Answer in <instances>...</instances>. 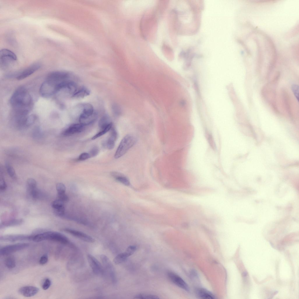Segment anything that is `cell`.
<instances>
[{
	"label": "cell",
	"mask_w": 299,
	"mask_h": 299,
	"mask_svg": "<svg viewBox=\"0 0 299 299\" xmlns=\"http://www.w3.org/2000/svg\"><path fill=\"white\" fill-rule=\"evenodd\" d=\"M13 110L29 112L32 106L31 95L24 87H20L14 92L10 100Z\"/></svg>",
	"instance_id": "obj_1"
},
{
	"label": "cell",
	"mask_w": 299,
	"mask_h": 299,
	"mask_svg": "<svg viewBox=\"0 0 299 299\" xmlns=\"http://www.w3.org/2000/svg\"><path fill=\"white\" fill-rule=\"evenodd\" d=\"M32 240L36 242L49 240L65 245H69L71 244L68 238L64 235L54 231H48L37 234L33 236Z\"/></svg>",
	"instance_id": "obj_2"
},
{
	"label": "cell",
	"mask_w": 299,
	"mask_h": 299,
	"mask_svg": "<svg viewBox=\"0 0 299 299\" xmlns=\"http://www.w3.org/2000/svg\"><path fill=\"white\" fill-rule=\"evenodd\" d=\"M81 110L79 121L80 124L84 126L93 123L97 118V113L94 111L93 106L90 104L87 103L83 105Z\"/></svg>",
	"instance_id": "obj_3"
},
{
	"label": "cell",
	"mask_w": 299,
	"mask_h": 299,
	"mask_svg": "<svg viewBox=\"0 0 299 299\" xmlns=\"http://www.w3.org/2000/svg\"><path fill=\"white\" fill-rule=\"evenodd\" d=\"M137 138L132 134L126 135L122 139L114 154L115 159H118L124 155L136 143Z\"/></svg>",
	"instance_id": "obj_4"
},
{
	"label": "cell",
	"mask_w": 299,
	"mask_h": 299,
	"mask_svg": "<svg viewBox=\"0 0 299 299\" xmlns=\"http://www.w3.org/2000/svg\"><path fill=\"white\" fill-rule=\"evenodd\" d=\"M60 84L46 79L41 85L39 89L40 94L44 97L52 96L59 92Z\"/></svg>",
	"instance_id": "obj_5"
},
{
	"label": "cell",
	"mask_w": 299,
	"mask_h": 299,
	"mask_svg": "<svg viewBox=\"0 0 299 299\" xmlns=\"http://www.w3.org/2000/svg\"><path fill=\"white\" fill-rule=\"evenodd\" d=\"M17 57L15 54L7 49H3L0 51V63L1 67H6L16 61Z\"/></svg>",
	"instance_id": "obj_6"
},
{
	"label": "cell",
	"mask_w": 299,
	"mask_h": 299,
	"mask_svg": "<svg viewBox=\"0 0 299 299\" xmlns=\"http://www.w3.org/2000/svg\"><path fill=\"white\" fill-rule=\"evenodd\" d=\"M100 258L104 270L108 275L112 282L114 284L117 282V278L114 267L109 258L104 255H101Z\"/></svg>",
	"instance_id": "obj_7"
},
{
	"label": "cell",
	"mask_w": 299,
	"mask_h": 299,
	"mask_svg": "<svg viewBox=\"0 0 299 299\" xmlns=\"http://www.w3.org/2000/svg\"><path fill=\"white\" fill-rule=\"evenodd\" d=\"M71 75L70 73L67 72H54L48 74L46 79L59 84L71 80L70 79Z\"/></svg>",
	"instance_id": "obj_8"
},
{
	"label": "cell",
	"mask_w": 299,
	"mask_h": 299,
	"mask_svg": "<svg viewBox=\"0 0 299 299\" xmlns=\"http://www.w3.org/2000/svg\"><path fill=\"white\" fill-rule=\"evenodd\" d=\"M29 245L27 243H19L4 246L1 248L0 254L4 255L25 249Z\"/></svg>",
	"instance_id": "obj_9"
},
{
	"label": "cell",
	"mask_w": 299,
	"mask_h": 299,
	"mask_svg": "<svg viewBox=\"0 0 299 299\" xmlns=\"http://www.w3.org/2000/svg\"><path fill=\"white\" fill-rule=\"evenodd\" d=\"M87 258L88 263L93 273L98 275H103L104 268L98 261L90 254L87 255Z\"/></svg>",
	"instance_id": "obj_10"
},
{
	"label": "cell",
	"mask_w": 299,
	"mask_h": 299,
	"mask_svg": "<svg viewBox=\"0 0 299 299\" xmlns=\"http://www.w3.org/2000/svg\"><path fill=\"white\" fill-rule=\"evenodd\" d=\"M167 275L169 280L174 284L185 291H189L188 285L178 275L173 272H168Z\"/></svg>",
	"instance_id": "obj_11"
},
{
	"label": "cell",
	"mask_w": 299,
	"mask_h": 299,
	"mask_svg": "<svg viewBox=\"0 0 299 299\" xmlns=\"http://www.w3.org/2000/svg\"><path fill=\"white\" fill-rule=\"evenodd\" d=\"M62 230L85 241L93 243L94 239L91 236L81 232L72 229L66 228Z\"/></svg>",
	"instance_id": "obj_12"
},
{
	"label": "cell",
	"mask_w": 299,
	"mask_h": 299,
	"mask_svg": "<svg viewBox=\"0 0 299 299\" xmlns=\"http://www.w3.org/2000/svg\"><path fill=\"white\" fill-rule=\"evenodd\" d=\"M64 203L57 199L52 203L51 206L54 210L55 215L58 216L63 217L65 214Z\"/></svg>",
	"instance_id": "obj_13"
},
{
	"label": "cell",
	"mask_w": 299,
	"mask_h": 299,
	"mask_svg": "<svg viewBox=\"0 0 299 299\" xmlns=\"http://www.w3.org/2000/svg\"><path fill=\"white\" fill-rule=\"evenodd\" d=\"M40 67L41 65L39 63L32 64L20 74L17 77V79L20 80L27 78L38 70Z\"/></svg>",
	"instance_id": "obj_14"
},
{
	"label": "cell",
	"mask_w": 299,
	"mask_h": 299,
	"mask_svg": "<svg viewBox=\"0 0 299 299\" xmlns=\"http://www.w3.org/2000/svg\"><path fill=\"white\" fill-rule=\"evenodd\" d=\"M33 236L23 235H9L1 237L0 239L1 241H3L14 242L32 240Z\"/></svg>",
	"instance_id": "obj_15"
},
{
	"label": "cell",
	"mask_w": 299,
	"mask_h": 299,
	"mask_svg": "<svg viewBox=\"0 0 299 299\" xmlns=\"http://www.w3.org/2000/svg\"><path fill=\"white\" fill-rule=\"evenodd\" d=\"M39 288L32 286H24L20 288L19 293L23 296L26 297H30L36 294L39 291Z\"/></svg>",
	"instance_id": "obj_16"
},
{
	"label": "cell",
	"mask_w": 299,
	"mask_h": 299,
	"mask_svg": "<svg viewBox=\"0 0 299 299\" xmlns=\"http://www.w3.org/2000/svg\"><path fill=\"white\" fill-rule=\"evenodd\" d=\"M111 130L109 138L104 145L109 150H111L114 148L118 135L117 131L114 127H112Z\"/></svg>",
	"instance_id": "obj_17"
},
{
	"label": "cell",
	"mask_w": 299,
	"mask_h": 299,
	"mask_svg": "<svg viewBox=\"0 0 299 299\" xmlns=\"http://www.w3.org/2000/svg\"><path fill=\"white\" fill-rule=\"evenodd\" d=\"M84 128V126L81 124L72 125L66 129L63 132L65 136H69L76 133L81 132Z\"/></svg>",
	"instance_id": "obj_18"
},
{
	"label": "cell",
	"mask_w": 299,
	"mask_h": 299,
	"mask_svg": "<svg viewBox=\"0 0 299 299\" xmlns=\"http://www.w3.org/2000/svg\"><path fill=\"white\" fill-rule=\"evenodd\" d=\"M196 293L200 298L204 299L215 298L214 295L207 290L203 288H197L196 289Z\"/></svg>",
	"instance_id": "obj_19"
},
{
	"label": "cell",
	"mask_w": 299,
	"mask_h": 299,
	"mask_svg": "<svg viewBox=\"0 0 299 299\" xmlns=\"http://www.w3.org/2000/svg\"><path fill=\"white\" fill-rule=\"evenodd\" d=\"M90 91L84 86L79 87L77 90L73 95L72 97L75 98H81L89 95Z\"/></svg>",
	"instance_id": "obj_20"
},
{
	"label": "cell",
	"mask_w": 299,
	"mask_h": 299,
	"mask_svg": "<svg viewBox=\"0 0 299 299\" xmlns=\"http://www.w3.org/2000/svg\"><path fill=\"white\" fill-rule=\"evenodd\" d=\"M112 175L119 182L126 186L130 185V181L128 178L123 174L117 172L111 173Z\"/></svg>",
	"instance_id": "obj_21"
},
{
	"label": "cell",
	"mask_w": 299,
	"mask_h": 299,
	"mask_svg": "<svg viewBox=\"0 0 299 299\" xmlns=\"http://www.w3.org/2000/svg\"><path fill=\"white\" fill-rule=\"evenodd\" d=\"M23 222L21 219H13L2 222L0 224V228L20 225Z\"/></svg>",
	"instance_id": "obj_22"
},
{
	"label": "cell",
	"mask_w": 299,
	"mask_h": 299,
	"mask_svg": "<svg viewBox=\"0 0 299 299\" xmlns=\"http://www.w3.org/2000/svg\"><path fill=\"white\" fill-rule=\"evenodd\" d=\"M130 256V254L126 251L125 252L119 254L115 257L114 259V263L116 264L122 263Z\"/></svg>",
	"instance_id": "obj_23"
},
{
	"label": "cell",
	"mask_w": 299,
	"mask_h": 299,
	"mask_svg": "<svg viewBox=\"0 0 299 299\" xmlns=\"http://www.w3.org/2000/svg\"><path fill=\"white\" fill-rule=\"evenodd\" d=\"M112 122L109 117L107 115H104L100 119L98 122V126L99 128L102 130Z\"/></svg>",
	"instance_id": "obj_24"
},
{
	"label": "cell",
	"mask_w": 299,
	"mask_h": 299,
	"mask_svg": "<svg viewBox=\"0 0 299 299\" xmlns=\"http://www.w3.org/2000/svg\"><path fill=\"white\" fill-rule=\"evenodd\" d=\"M6 266L10 269L14 268L16 266L15 260L13 257L10 256L6 258L4 260Z\"/></svg>",
	"instance_id": "obj_25"
},
{
	"label": "cell",
	"mask_w": 299,
	"mask_h": 299,
	"mask_svg": "<svg viewBox=\"0 0 299 299\" xmlns=\"http://www.w3.org/2000/svg\"><path fill=\"white\" fill-rule=\"evenodd\" d=\"M134 298L139 299H159V297L157 295L153 294L140 293L135 295Z\"/></svg>",
	"instance_id": "obj_26"
},
{
	"label": "cell",
	"mask_w": 299,
	"mask_h": 299,
	"mask_svg": "<svg viewBox=\"0 0 299 299\" xmlns=\"http://www.w3.org/2000/svg\"><path fill=\"white\" fill-rule=\"evenodd\" d=\"M112 126L113 124L111 122L105 128L101 130V131L100 132L94 135L92 138V139L93 140H95L105 134L111 129Z\"/></svg>",
	"instance_id": "obj_27"
},
{
	"label": "cell",
	"mask_w": 299,
	"mask_h": 299,
	"mask_svg": "<svg viewBox=\"0 0 299 299\" xmlns=\"http://www.w3.org/2000/svg\"><path fill=\"white\" fill-rule=\"evenodd\" d=\"M27 186L28 192L37 188V182L32 178H28L27 181Z\"/></svg>",
	"instance_id": "obj_28"
},
{
	"label": "cell",
	"mask_w": 299,
	"mask_h": 299,
	"mask_svg": "<svg viewBox=\"0 0 299 299\" xmlns=\"http://www.w3.org/2000/svg\"><path fill=\"white\" fill-rule=\"evenodd\" d=\"M5 166L7 171L10 176L13 179H16V174L13 167L8 162L6 163Z\"/></svg>",
	"instance_id": "obj_29"
},
{
	"label": "cell",
	"mask_w": 299,
	"mask_h": 299,
	"mask_svg": "<svg viewBox=\"0 0 299 299\" xmlns=\"http://www.w3.org/2000/svg\"><path fill=\"white\" fill-rule=\"evenodd\" d=\"M36 119V116L34 114L28 115L26 120L25 128L28 127L32 125Z\"/></svg>",
	"instance_id": "obj_30"
},
{
	"label": "cell",
	"mask_w": 299,
	"mask_h": 299,
	"mask_svg": "<svg viewBox=\"0 0 299 299\" xmlns=\"http://www.w3.org/2000/svg\"><path fill=\"white\" fill-rule=\"evenodd\" d=\"M56 187L58 194L65 193L66 187L63 183L61 182L58 183L56 185Z\"/></svg>",
	"instance_id": "obj_31"
},
{
	"label": "cell",
	"mask_w": 299,
	"mask_h": 299,
	"mask_svg": "<svg viewBox=\"0 0 299 299\" xmlns=\"http://www.w3.org/2000/svg\"><path fill=\"white\" fill-rule=\"evenodd\" d=\"M292 90L294 95L298 100L299 94V87L296 84L293 85L291 87Z\"/></svg>",
	"instance_id": "obj_32"
},
{
	"label": "cell",
	"mask_w": 299,
	"mask_h": 299,
	"mask_svg": "<svg viewBox=\"0 0 299 299\" xmlns=\"http://www.w3.org/2000/svg\"><path fill=\"white\" fill-rule=\"evenodd\" d=\"M57 199L60 200L64 203L68 201L69 200L68 196L65 193L58 194Z\"/></svg>",
	"instance_id": "obj_33"
},
{
	"label": "cell",
	"mask_w": 299,
	"mask_h": 299,
	"mask_svg": "<svg viewBox=\"0 0 299 299\" xmlns=\"http://www.w3.org/2000/svg\"><path fill=\"white\" fill-rule=\"evenodd\" d=\"M90 157V155L88 153L84 152L81 153L79 156L78 160L82 161L88 159Z\"/></svg>",
	"instance_id": "obj_34"
},
{
	"label": "cell",
	"mask_w": 299,
	"mask_h": 299,
	"mask_svg": "<svg viewBox=\"0 0 299 299\" xmlns=\"http://www.w3.org/2000/svg\"><path fill=\"white\" fill-rule=\"evenodd\" d=\"M51 284V280L48 278L46 279L43 284L42 288L44 290H47L49 288Z\"/></svg>",
	"instance_id": "obj_35"
},
{
	"label": "cell",
	"mask_w": 299,
	"mask_h": 299,
	"mask_svg": "<svg viewBox=\"0 0 299 299\" xmlns=\"http://www.w3.org/2000/svg\"><path fill=\"white\" fill-rule=\"evenodd\" d=\"M99 152V149L96 147H94L92 148L89 153L90 157H93L96 156Z\"/></svg>",
	"instance_id": "obj_36"
},
{
	"label": "cell",
	"mask_w": 299,
	"mask_h": 299,
	"mask_svg": "<svg viewBox=\"0 0 299 299\" xmlns=\"http://www.w3.org/2000/svg\"><path fill=\"white\" fill-rule=\"evenodd\" d=\"M48 259V255L46 254H45L41 257L39 261V263L41 265H44L47 263Z\"/></svg>",
	"instance_id": "obj_37"
},
{
	"label": "cell",
	"mask_w": 299,
	"mask_h": 299,
	"mask_svg": "<svg viewBox=\"0 0 299 299\" xmlns=\"http://www.w3.org/2000/svg\"><path fill=\"white\" fill-rule=\"evenodd\" d=\"M7 187L6 184L3 179L1 180L0 182V190L1 191H3L6 190Z\"/></svg>",
	"instance_id": "obj_38"
},
{
	"label": "cell",
	"mask_w": 299,
	"mask_h": 299,
	"mask_svg": "<svg viewBox=\"0 0 299 299\" xmlns=\"http://www.w3.org/2000/svg\"><path fill=\"white\" fill-rule=\"evenodd\" d=\"M247 272H244V273H243L242 276H243V277H244H244H245V276H247Z\"/></svg>",
	"instance_id": "obj_39"
}]
</instances>
